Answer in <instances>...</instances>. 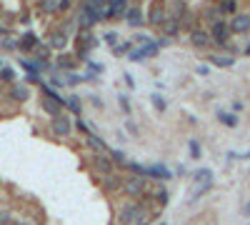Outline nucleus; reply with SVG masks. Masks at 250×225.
Instances as JSON below:
<instances>
[{"label": "nucleus", "mask_w": 250, "mask_h": 225, "mask_svg": "<svg viewBox=\"0 0 250 225\" xmlns=\"http://www.w3.org/2000/svg\"><path fill=\"white\" fill-rule=\"evenodd\" d=\"M118 105L125 110V115H130V98L125 95V93H120V95H118Z\"/></svg>", "instance_id": "34"}, {"label": "nucleus", "mask_w": 250, "mask_h": 225, "mask_svg": "<svg viewBox=\"0 0 250 225\" xmlns=\"http://www.w3.org/2000/svg\"><path fill=\"white\" fill-rule=\"evenodd\" d=\"M38 45H40V40H38L33 33H25L23 38L18 40V48H20V50H33V48H38Z\"/></svg>", "instance_id": "23"}, {"label": "nucleus", "mask_w": 250, "mask_h": 225, "mask_svg": "<svg viewBox=\"0 0 250 225\" xmlns=\"http://www.w3.org/2000/svg\"><path fill=\"white\" fill-rule=\"evenodd\" d=\"M158 45H160V48H165V45H170V38H165V35H163V38L158 40Z\"/></svg>", "instance_id": "43"}, {"label": "nucleus", "mask_w": 250, "mask_h": 225, "mask_svg": "<svg viewBox=\"0 0 250 225\" xmlns=\"http://www.w3.org/2000/svg\"><path fill=\"white\" fill-rule=\"evenodd\" d=\"M153 223V218H148V220H143V223H138V225H150Z\"/></svg>", "instance_id": "49"}, {"label": "nucleus", "mask_w": 250, "mask_h": 225, "mask_svg": "<svg viewBox=\"0 0 250 225\" xmlns=\"http://www.w3.org/2000/svg\"><path fill=\"white\" fill-rule=\"evenodd\" d=\"M90 168H93L100 178H105V175H113L118 165L113 163L110 155H105V153H93V155H90Z\"/></svg>", "instance_id": "3"}, {"label": "nucleus", "mask_w": 250, "mask_h": 225, "mask_svg": "<svg viewBox=\"0 0 250 225\" xmlns=\"http://www.w3.org/2000/svg\"><path fill=\"white\" fill-rule=\"evenodd\" d=\"M85 63H88V68H90L95 75H98V73H103V65H100V63H93V60H85Z\"/></svg>", "instance_id": "39"}, {"label": "nucleus", "mask_w": 250, "mask_h": 225, "mask_svg": "<svg viewBox=\"0 0 250 225\" xmlns=\"http://www.w3.org/2000/svg\"><path fill=\"white\" fill-rule=\"evenodd\" d=\"M218 5H220V10H223L225 15H230V18L238 13V0H220Z\"/></svg>", "instance_id": "27"}, {"label": "nucleus", "mask_w": 250, "mask_h": 225, "mask_svg": "<svg viewBox=\"0 0 250 225\" xmlns=\"http://www.w3.org/2000/svg\"><path fill=\"white\" fill-rule=\"evenodd\" d=\"M40 108H43L50 118H60L62 113H65V105L55 103V100H50V98H43V100H40Z\"/></svg>", "instance_id": "18"}, {"label": "nucleus", "mask_w": 250, "mask_h": 225, "mask_svg": "<svg viewBox=\"0 0 250 225\" xmlns=\"http://www.w3.org/2000/svg\"><path fill=\"white\" fill-rule=\"evenodd\" d=\"M180 28H183V20L175 18V15H168V20L163 23V35L165 38H175L180 33Z\"/></svg>", "instance_id": "17"}, {"label": "nucleus", "mask_w": 250, "mask_h": 225, "mask_svg": "<svg viewBox=\"0 0 250 225\" xmlns=\"http://www.w3.org/2000/svg\"><path fill=\"white\" fill-rule=\"evenodd\" d=\"M50 130H53V135H55V138H68V135L73 133V123H70V118H68L65 113H62L60 118H53Z\"/></svg>", "instance_id": "9"}, {"label": "nucleus", "mask_w": 250, "mask_h": 225, "mask_svg": "<svg viewBox=\"0 0 250 225\" xmlns=\"http://www.w3.org/2000/svg\"><path fill=\"white\" fill-rule=\"evenodd\" d=\"M153 200L158 203L160 208H165L170 203V193H168V188H158V190H153Z\"/></svg>", "instance_id": "26"}, {"label": "nucleus", "mask_w": 250, "mask_h": 225, "mask_svg": "<svg viewBox=\"0 0 250 225\" xmlns=\"http://www.w3.org/2000/svg\"><path fill=\"white\" fill-rule=\"evenodd\" d=\"M158 3H165V0H158Z\"/></svg>", "instance_id": "50"}, {"label": "nucleus", "mask_w": 250, "mask_h": 225, "mask_svg": "<svg viewBox=\"0 0 250 225\" xmlns=\"http://www.w3.org/2000/svg\"><path fill=\"white\" fill-rule=\"evenodd\" d=\"M65 110L80 115V113H83V100H80L78 95H68V98H65Z\"/></svg>", "instance_id": "24"}, {"label": "nucleus", "mask_w": 250, "mask_h": 225, "mask_svg": "<svg viewBox=\"0 0 250 225\" xmlns=\"http://www.w3.org/2000/svg\"><path fill=\"white\" fill-rule=\"evenodd\" d=\"M245 108V103H243V100H235V103H233V110L238 113V110H243Z\"/></svg>", "instance_id": "44"}, {"label": "nucleus", "mask_w": 250, "mask_h": 225, "mask_svg": "<svg viewBox=\"0 0 250 225\" xmlns=\"http://www.w3.org/2000/svg\"><path fill=\"white\" fill-rule=\"evenodd\" d=\"M128 8V0H108V20H123Z\"/></svg>", "instance_id": "12"}, {"label": "nucleus", "mask_w": 250, "mask_h": 225, "mask_svg": "<svg viewBox=\"0 0 250 225\" xmlns=\"http://www.w3.org/2000/svg\"><path fill=\"white\" fill-rule=\"evenodd\" d=\"M78 83H85V75H78V73H70L65 78V85H78Z\"/></svg>", "instance_id": "35"}, {"label": "nucleus", "mask_w": 250, "mask_h": 225, "mask_svg": "<svg viewBox=\"0 0 250 225\" xmlns=\"http://www.w3.org/2000/svg\"><path fill=\"white\" fill-rule=\"evenodd\" d=\"M73 5V0H58V10H68Z\"/></svg>", "instance_id": "40"}, {"label": "nucleus", "mask_w": 250, "mask_h": 225, "mask_svg": "<svg viewBox=\"0 0 250 225\" xmlns=\"http://www.w3.org/2000/svg\"><path fill=\"white\" fill-rule=\"evenodd\" d=\"M110 158H113V163H115V165H120V168H125V163H128V155H125L123 150H110Z\"/></svg>", "instance_id": "31"}, {"label": "nucleus", "mask_w": 250, "mask_h": 225, "mask_svg": "<svg viewBox=\"0 0 250 225\" xmlns=\"http://www.w3.org/2000/svg\"><path fill=\"white\" fill-rule=\"evenodd\" d=\"M8 95H10L13 100H20V103H23V100L30 98V88H28V85H18V83H13L10 90H8Z\"/></svg>", "instance_id": "19"}, {"label": "nucleus", "mask_w": 250, "mask_h": 225, "mask_svg": "<svg viewBox=\"0 0 250 225\" xmlns=\"http://www.w3.org/2000/svg\"><path fill=\"white\" fill-rule=\"evenodd\" d=\"M0 80H3V83H10V85H13V80H15V73H13L10 68H3V70H0Z\"/></svg>", "instance_id": "36"}, {"label": "nucleus", "mask_w": 250, "mask_h": 225, "mask_svg": "<svg viewBox=\"0 0 250 225\" xmlns=\"http://www.w3.org/2000/svg\"><path fill=\"white\" fill-rule=\"evenodd\" d=\"M85 143L90 145V150H93V153H105V155H110V150H113V148L108 145V143L103 140V138H98L95 133H88V135H85Z\"/></svg>", "instance_id": "15"}, {"label": "nucleus", "mask_w": 250, "mask_h": 225, "mask_svg": "<svg viewBox=\"0 0 250 225\" xmlns=\"http://www.w3.org/2000/svg\"><path fill=\"white\" fill-rule=\"evenodd\" d=\"M238 158H240V160H250V150H248V153H243V155H238Z\"/></svg>", "instance_id": "48"}, {"label": "nucleus", "mask_w": 250, "mask_h": 225, "mask_svg": "<svg viewBox=\"0 0 250 225\" xmlns=\"http://www.w3.org/2000/svg\"><path fill=\"white\" fill-rule=\"evenodd\" d=\"M243 215H250V203H245V205H243Z\"/></svg>", "instance_id": "47"}, {"label": "nucleus", "mask_w": 250, "mask_h": 225, "mask_svg": "<svg viewBox=\"0 0 250 225\" xmlns=\"http://www.w3.org/2000/svg\"><path fill=\"white\" fill-rule=\"evenodd\" d=\"M160 225H165V223H160Z\"/></svg>", "instance_id": "51"}, {"label": "nucleus", "mask_w": 250, "mask_h": 225, "mask_svg": "<svg viewBox=\"0 0 250 225\" xmlns=\"http://www.w3.org/2000/svg\"><path fill=\"white\" fill-rule=\"evenodd\" d=\"M148 205L150 203H145V200H128L125 205H120V210H118V220H115V225H138V223H143V220H148L150 215H148Z\"/></svg>", "instance_id": "1"}, {"label": "nucleus", "mask_w": 250, "mask_h": 225, "mask_svg": "<svg viewBox=\"0 0 250 225\" xmlns=\"http://www.w3.org/2000/svg\"><path fill=\"white\" fill-rule=\"evenodd\" d=\"M123 78H125V83H128V88H135V83H133V78H130V75H128V73H125V75H123Z\"/></svg>", "instance_id": "46"}, {"label": "nucleus", "mask_w": 250, "mask_h": 225, "mask_svg": "<svg viewBox=\"0 0 250 225\" xmlns=\"http://www.w3.org/2000/svg\"><path fill=\"white\" fill-rule=\"evenodd\" d=\"M3 48H8V50H13V48H18V43H15V40H3Z\"/></svg>", "instance_id": "42"}, {"label": "nucleus", "mask_w": 250, "mask_h": 225, "mask_svg": "<svg viewBox=\"0 0 250 225\" xmlns=\"http://www.w3.org/2000/svg\"><path fill=\"white\" fill-rule=\"evenodd\" d=\"M145 20H148V25L153 28H163V23L168 20V13H165V5L163 3H153L148 15H145Z\"/></svg>", "instance_id": "10"}, {"label": "nucleus", "mask_w": 250, "mask_h": 225, "mask_svg": "<svg viewBox=\"0 0 250 225\" xmlns=\"http://www.w3.org/2000/svg\"><path fill=\"white\" fill-rule=\"evenodd\" d=\"M195 73H198L200 78H208V75H210V65H205V63H200V65L195 68Z\"/></svg>", "instance_id": "38"}, {"label": "nucleus", "mask_w": 250, "mask_h": 225, "mask_svg": "<svg viewBox=\"0 0 250 225\" xmlns=\"http://www.w3.org/2000/svg\"><path fill=\"white\" fill-rule=\"evenodd\" d=\"M40 10L43 13H58V0H43V3H40Z\"/></svg>", "instance_id": "33"}, {"label": "nucleus", "mask_w": 250, "mask_h": 225, "mask_svg": "<svg viewBox=\"0 0 250 225\" xmlns=\"http://www.w3.org/2000/svg\"><path fill=\"white\" fill-rule=\"evenodd\" d=\"M213 188V180H208V183H200V185L195 188V193H193V198H190V203H195V200H200L208 190H210Z\"/></svg>", "instance_id": "28"}, {"label": "nucleus", "mask_w": 250, "mask_h": 225, "mask_svg": "<svg viewBox=\"0 0 250 225\" xmlns=\"http://www.w3.org/2000/svg\"><path fill=\"white\" fill-rule=\"evenodd\" d=\"M148 180L145 178H140V175H125V180H123V195L125 198H130V200H143L145 195H148Z\"/></svg>", "instance_id": "2"}, {"label": "nucleus", "mask_w": 250, "mask_h": 225, "mask_svg": "<svg viewBox=\"0 0 250 225\" xmlns=\"http://www.w3.org/2000/svg\"><path fill=\"white\" fill-rule=\"evenodd\" d=\"M188 150H190V158H193V160H200V155H203V153H200V143H198L195 138L188 140Z\"/></svg>", "instance_id": "30"}, {"label": "nucleus", "mask_w": 250, "mask_h": 225, "mask_svg": "<svg viewBox=\"0 0 250 225\" xmlns=\"http://www.w3.org/2000/svg\"><path fill=\"white\" fill-rule=\"evenodd\" d=\"M193 180H195L198 185H200V183H208V180H213V173L208 170V168H200V170H195V173H193Z\"/></svg>", "instance_id": "29"}, {"label": "nucleus", "mask_w": 250, "mask_h": 225, "mask_svg": "<svg viewBox=\"0 0 250 225\" xmlns=\"http://www.w3.org/2000/svg\"><path fill=\"white\" fill-rule=\"evenodd\" d=\"M160 53V45H158V40H150V43H143V45H138L130 55H128V60H133V63H143V60H150V58H155Z\"/></svg>", "instance_id": "4"}, {"label": "nucleus", "mask_w": 250, "mask_h": 225, "mask_svg": "<svg viewBox=\"0 0 250 225\" xmlns=\"http://www.w3.org/2000/svg\"><path fill=\"white\" fill-rule=\"evenodd\" d=\"M103 38H105V43H108V45H113V48H115V45H118V38H120V35H118L115 30H108V33L103 35Z\"/></svg>", "instance_id": "37"}, {"label": "nucleus", "mask_w": 250, "mask_h": 225, "mask_svg": "<svg viewBox=\"0 0 250 225\" xmlns=\"http://www.w3.org/2000/svg\"><path fill=\"white\" fill-rule=\"evenodd\" d=\"M123 180H125V175H120V173L105 175V178H103V190H105V193H118V190H123Z\"/></svg>", "instance_id": "16"}, {"label": "nucleus", "mask_w": 250, "mask_h": 225, "mask_svg": "<svg viewBox=\"0 0 250 225\" xmlns=\"http://www.w3.org/2000/svg\"><path fill=\"white\" fill-rule=\"evenodd\" d=\"M230 25H228L225 23V20H223V23H215L213 28H210V38H213V45H218V48H225L228 43H230Z\"/></svg>", "instance_id": "5"}, {"label": "nucleus", "mask_w": 250, "mask_h": 225, "mask_svg": "<svg viewBox=\"0 0 250 225\" xmlns=\"http://www.w3.org/2000/svg\"><path fill=\"white\" fill-rule=\"evenodd\" d=\"M215 68H233L235 65V58L233 55H210L208 58Z\"/></svg>", "instance_id": "22"}, {"label": "nucleus", "mask_w": 250, "mask_h": 225, "mask_svg": "<svg viewBox=\"0 0 250 225\" xmlns=\"http://www.w3.org/2000/svg\"><path fill=\"white\" fill-rule=\"evenodd\" d=\"M173 170L165 168L163 163H155V165H145V180H173Z\"/></svg>", "instance_id": "7"}, {"label": "nucleus", "mask_w": 250, "mask_h": 225, "mask_svg": "<svg viewBox=\"0 0 250 225\" xmlns=\"http://www.w3.org/2000/svg\"><path fill=\"white\" fill-rule=\"evenodd\" d=\"M150 103H153V108H155V113H160V115H165V110H168V100H165L160 93H153L150 95Z\"/></svg>", "instance_id": "25"}, {"label": "nucleus", "mask_w": 250, "mask_h": 225, "mask_svg": "<svg viewBox=\"0 0 250 225\" xmlns=\"http://www.w3.org/2000/svg\"><path fill=\"white\" fill-rule=\"evenodd\" d=\"M228 25H230L233 35H245V33H250V15L248 13H235L230 20H228Z\"/></svg>", "instance_id": "8"}, {"label": "nucleus", "mask_w": 250, "mask_h": 225, "mask_svg": "<svg viewBox=\"0 0 250 225\" xmlns=\"http://www.w3.org/2000/svg\"><path fill=\"white\" fill-rule=\"evenodd\" d=\"M48 43H50V48L62 50V48L68 45V35L62 33V30H55V33H50V40H48Z\"/></svg>", "instance_id": "20"}, {"label": "nucleus", "mask_w": 250, "mask_h": 225, "mask_svg": "<svg viewBox=\"0 0 250 225\" xmlns=\"http://www.w3.org/2000/svg\"><path fill=\"white\" fill-rule=\"evenodd\" d=\"M88 98H90V105H93V108H103V103H100L98 95H88Z\"/></svg>", "instance_id": "41"}, {"label": "nucleus", "mask_w": 250, "mask_h": 225, "mask_svg": "<svg viewBox=\"0 0 250 225\" xmlns=\"http://www.w3.org/2000/svg\"><path fill=\"white\" fill-rule=\"evenodd\" d=\"M218 123L220 125H225V128H238V115L235 113H225V110H218Z\"/></svg>", "instance_id": "21"}, {"label": "nucleus", "mask_w": 250, "mask_h": 225, "mask_svg": "<svg viewBox=\"0 0 250 225\" xmlns=\"http://www.w3.org/2000/svg\"><path fill=\"white\" fill-rule=\"evenodd\" d=\"M83 8L90 10L93 15H98V20H108V0H83Z\"/></svg>", "instance_id": "11"}, {"label": "nucleus", "mask_w": 250, "mask_h": 225, "mask_svg": "<svg viewBox=\"0 0 250 225\" xmlns=\"http://www.w3.org/2000/svg\"><path fill=\"white\" fill-rule=\"evenodd\" d=\"M125 25H130V28H140L143 23H145V15H143V10L138 8V5H130L128 10H125Z\"/></svg>", "instance_id": "14"}, {"label": "nucleus", "mask_w": 250, "mask_h": 225, "mask_svg": "<svg viewBox=\"0 0 250 225\" xmlns=\"http://www.w3.org/2000/svg\"><path fill=\"white\" fill-rule=\"evenodd\" d=\"M203 20L213 28L215 23H223V20H225V13L220 10L218 3H215V5H208V8H203Z\"/></svg>", "instance_id": "13"}, {"label": "nucleus", "mask_w": 250, "mask_h": 225, "mask_svg": "<svg viewBox=\"0 0 250 225\" xmlns=\"http://www.w3.org/2000/svg\"><path fill=\"white\" fill-rule=\"evenodd\" d=\"M58 65H60L62 70H73V68H75V60H73V55H60Z\"/></svg>", "instance_id": "32"}, {"label": "nucleus", "mask_w": 250, "mask_h": 225, "mask_svg": "<svg viewBox=\"0 0 250 225\" xmlns=\"http://www.w3.org/2000/svg\"><path fill=\"white\" fill-rule=\"evenodd\" d=\"M190 45L198 48V50H205L213 45V38H210V30L205 28H190Z\"/></svg>", "instance_id": "6"}, {"label": "nucleus", "mask_w": 250, "mask_h": 225, "mask_svg": "<svg viewBox=\"0 0 250 225\" xmlns=\"http://www.w3.org/2000/svg\"><path fill=\"white\" fill-rule=\"evenodd\" d=\"M125 125H128V130H130L133 135H138V128H135V123H130V120H128V123H125Z\"/></svg>", "instance_id": "45"}]
</instances>
